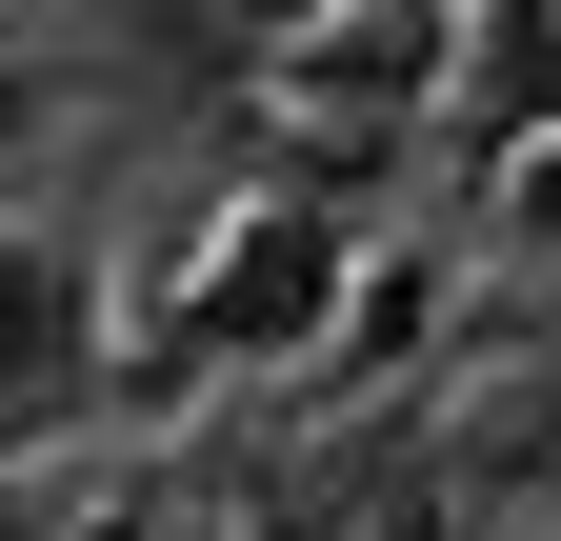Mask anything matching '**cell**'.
Returning <instances> with one entry per match:
<instances>
[{
  "label": "cell",
  "instance_id": "cell-2",
  "mask_svg": "<svg viewBox=\"0 0 561 541\" xmlns=\"http://www.w3.org/2000/svg\"><path fill=\"white\" fill-rule=\"evenodd\" d=\"M0 541H21V502H0Z\"/></svg>",
  "mask_w": 561,
  "mask_h": 541
},
{
  "label": "cell",
  "instance_id": "cell-1",
  "mask_svg": "<svg viewBox=\"0 0 561 541\" xmlns=\"http://www.w3.org/2000/svg\"><path fill=\"white\" fill-rule=\"evenodd\" d=\"M60 342H81L60 261H41V241H0V381H60Z\"/></svg>",
  "mask_w": 561,
  "mask_h": 541
}]
</instances>
